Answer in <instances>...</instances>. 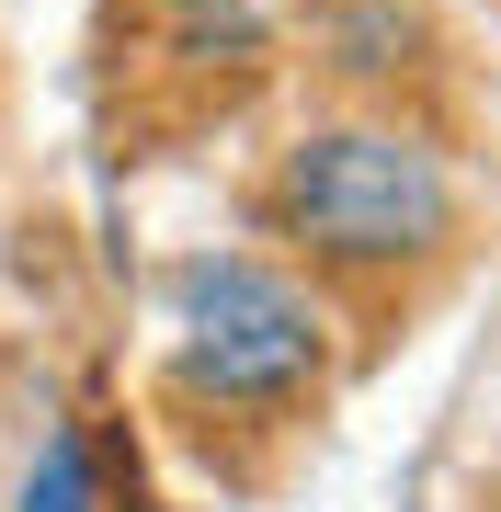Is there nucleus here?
<instances>
[{
	"label": "nucleus",
	"mask_w": 501,
	"mask_h": 512,
	"mask_svg": "<svg viewBox=\"0 0 501 512\" xmlns=\"http://www.w3.org/2000/svg\"><path fill=\"white\" fill-rule=\"evenodd\" d=\"M274 228L297 239L331 274H399V262L445 251L456 228V171L433 160V137L376 126V114H342V126H308L274 171Z\"/></svg>",
	"instance_id": "nucleus-1"
},
{
	"label": "nucleus",
	"mask_w": 501,
	"mask_h": 512,
	"mask_svg": "<svg viewBox=\"0 0 501 512\" xmlns=\"http://www.w3.org/2000/svg\"><path fill=\"white\" fill-rule=\"evenodd\" d=\"M331 365V308L251 251H205L171 274V376L205 410H297Z\"/></svg>",
	"instance_id": "nucleus-2"
},
{
	"label": "nucleus",
	"mask_w": 501,
	"mask_h": 512,
	"mask_svg": "<svg viewBox=\"0 0 501 512\" xmlns=\"http://www.w3.org/2000/svg\"><path fill=\"white\" fill-rule=\"evenodd\" d=\"M12 512H103V478H92V444L57 421V433L35 444V467H23V501Z\"/></svg>",
	"instance_id": "nucleus-3"
}]
</instances>
